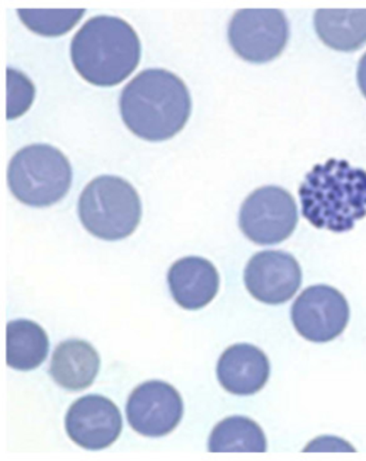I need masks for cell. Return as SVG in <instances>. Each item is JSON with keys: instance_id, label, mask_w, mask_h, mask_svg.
I'll return each mask as SVG.
<instances>
[{"instance_id": "8fae6325", "label": "cell", "mask_w": 366, "mask_h": 461, "mask_svg": "<svg viewBox=\"0 0 366 461\" xmlns=\"http://www.w3.org/2000/svg\"><path fill=\"white\" fill-rule=\"evenodd\" d=\"M245 285L254 300L280 305L290 301L302 284V271L295 257L285 251H262L245 268Z\"/></svg>"}, {"instance_id": "d6986e66", "label": "cell", "mask_w": 366, "mask_h": 461, "mask_svg": "<svg viewBox=\"0 0 366 461\" xmlns=\"http://www.w3.org/2000/svg\"><path fill=\"white\" fill-rule=\"evenodd\" d=\"M6 77V118L11 121L28 113L35 99V86L26 75L12 68H7Z\"/></svg>"}, {"instance_id": "3957f363", "label": "cell", "mask_w": 366, "mask_h": 461, "mask_svg": "<svg viewBox=\"0 0 366 461\" xmlns=\"http://www.w3.org/2000/svg\"><path fill=\"white\" fill-rule=\"evenodd\" d=\"M70 58L85 81L96 86H115L139 65V36L123 19L96 16L76 32Z\"/></svg>"}, {"instance_id": "9a60e30c", "label": "cell", "mask_w": 366, "mask_h": 461, "mask_svg": "<svg viewBox=\"0 0 366 461\" xmlns=\"http://www.w3.org/2000/svg\"><path fill=\"white\" fill-rule=\"evenodd\" d=\"M315 29L332 50L353 52L366 43V9H319Z\"/></svg>"}, {"instance_id": "ba28073f", "label": "cell", "mask_w": 366, "mask_h": 461, "mask_svg": "<svg viewBox=\"0 0 366 461\" xmlns=\"http://www.w3.org/2000/svg\"><path fill=\"white\" fill-rule=\"evenodd\" d=\"M348 301L329 285L307 288L290 310L298 334L312 343H328L345 331L349 322Z\"/></svg>"}, {"instance_id": "ffe728a7", "label": "cell", "mask_w": 366, "mask_h": 461, "mask_svg": "<svg viewBox=\"0 0 366 461\" xmlns=\"http://www.w3.org/2000/svg\"><path fill=\"white\" fill-rule=\"evenodd\" d=\"M358 84L366 98V53L361 58L360 67H358Z\"/></svg>"}, {"instance_id": "52a82bcc", "label": "cell", "mask_w": 366, "mask_h": 461, "mask_svg": "<svg viewBox=\"0 0 366 461\" xmlns=\"http://www.w3.org/2000/svg\"><path fill=\"white\" fill-rule=\"evenodd\" d=\"M288 39L290 26L280 9H244L229 23L230 46L248 62H271L283 52Z\"/></svg>"}, {"instance_id": "5bb4252c", "label": "cell", "mask_w": 366, "mask_h": 461, "mask_svg": "<svg viewBox=\"0 0 366 461\" xmlns=\"http://www.w3.org/2000/svg\"><path fill=\"white\" fill-rule=\"evenodd\" d=\"M101 368V357L84 339H67L53 351L50 377L67 392H82L94 384Z\"/></svg>"}, {"instance_id": "ac0fdd59", "label": "cell", "mask_w": 366, "mask_h": 461, "mask_svg": "<svg viewBox=\"0 0 366 461\" xmlns=\"http://www.w3.org/2000/svg\"><path fill=\"white\" fill-rule=\"evenodd\" d=\"M19 18L26 28L38 35H65L84 18L85 9H18Z\"/></svg>"}, {"instance_id": "e0dca14e", "label": "cell", "mask_w": 366, "mask_h": 461, "mask_svg": "<svg viewBox=\"0 0 366 461\" xmlns=\"http://www.w3.org/2000/svg\"><path fill=\"white\" fill-rule=\"evenodd\" d=\"M268 444L261 426L248 417H228L210 437V453H265Z\"/></svg>"}, {"instance_id": "277c9868", "label": "cell", "mask_w": 366, "mask_h": 461, "mask_svg": "<svg viewBox=\"0 0 366 461\" xmlns=\"http://www.w3.org/2000/svg\"><path fill=\"white\" fill-rule=\"evenodd\" d=\"M77 212L94 237L118 241L130 237L142 218V203L129 182L112 175L98 176L84 189Z\"/></svg>"}, {"instance_id": "30bf717a", "label": "cell", "mask_w": 366, "mask_h": 461, "mask_svg": "<svg viewBox=\"0 0 366 461\" xmlns=\"http://www.w3.org/2000/svg\"><path fill=\"white\" fill-rule=\"evenodd\" d=\"M70 440L86 450H103L122 433V414L103 395H85L70 405L65 419Z\"/></svg>"}, {"instance_id": "7c38bea8", "label": "cell", "mask_w": 366, "mask_h": 461, "mask_svg": "<svg viewBox=\"0 0 366 461\" xmlns=\"http://www.w3.org/2000/svg\"><path fill=\"white\" fill-rule=\"evenodd\" d=\"M217 375L219 384L230 394L252 395L268 383L271 363L258 347L235 344L220 356Z\"/></svg>"}, {"instance_id": "7a4b0ae2", "label": "cell", "mask_w": 366, "mask_h": 461, "mask_svg": "<svg viewBox=\"0 0 366 461\" xmlns=\"http://www.w3.org/2000/svg\"><path fill=\"white\" fill-rule=\"evenodd\" d=\"M299 196L302 215L315 228L348 232L366 217V171L328 159L308 172Z\"/></svg>"}, {"instance_id": "4fadbf2b", "label": "cell", "mask_w": 366, "mask_h": 461, "mask_svg": "<svg viewBox=\"0 0 366 461\" xmlns=\"http://www.w3.org/2000/svg\"><path fill=\"white\" fill-rule=\"evenodd\" d=\"M168 284L174 300L182 308L195 312L217 297L219 274L208 259L186 257L169 268Z\"/></svg>"}, {"instance_id": "2e32d148", "label": "cell", "mask_w": 366, "mask_h": 461, "mask_svg": "<svg viewBox=\"0 0 366 461\" xmlns=\"http://www.w3.org/2000/svg\"><path fill=\"white\" fill-rule=\"evenodd\" d=\"M49 353L45 330L31 320H14L6 327V363L18 371L40 367Z\"/></svg>"}, {"instance_id": "9c48e42d", "label": "cell", "mask_w": 366, "mask_h": 461, "mask_svg": "<svg viewBox=\"0 0 366 461\" xmlns=\"http://www.w3.org/2000/svg\"><path fill=\"white\" fill-rule=\"evenodd\" d=\"M129 426L145 437H164L179 426L183 402L174 385L152 380L138 385L126 404Z\"/></svg>"}, {"instance_id": "6da1fadb", "label": "cell", "mask_w": 366, "mask_h": 461, "mask_svg": "<svg viewBox=\"0 0 366 461\" xmlns=\"http://www.w3.org/2000/svg\"><path fill=\"white\" fill-rule=\"evenodd\" d=\"M119 108L130 132L159 142L183 130L192 113V99L181 77L169 70L147 69L123 87Z\"/></svg>"}, {"instance_id": "5b68a950", "label": "cell", "mask_w": 366, "mask_h": 461, "mask_svg": "<svg viewBox=\"0 0 366 461\" xmlns=\"http://www.w3.org/2000/svg\"><path fill=\"white\" fill-rule=\"evenodd\" d=\"M7 184L16 200L45 208L63 200L72 185V167L52 145H29L16 152L7 168Z\"/></svg>"}, {"instance_id": "8992f818", "label": "cell", "mask_w": 366, "mask_h": 461, "mask_svg": "<svg viewBox=\"0 0 366 461\" xmlns=\"http://www.w3.org/2000/svg\"><path fill=\"white\" fill-rule=\"evenodd\" d=\"M297 225V203L280 186H262L242 203L239 227L254 244H280L293 234Z\"/></svg>"}]
</instances>
